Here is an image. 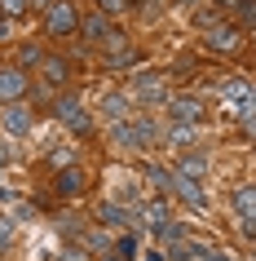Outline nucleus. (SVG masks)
<instances>
[{
  "instance_id": "nucleus-4",
  "label": "nucleus",
  "mask_w": 256,
  "mask_h": 261,
  "mask_svg": "<svg viewBox=\"0 0 256 261\" xmlns=\"http://www.w3.org/2000/svg\"><path fill=\"white\" fill-rule=\"evenodd\" d=\"M53 111H58V120L67 124L71 133H80V138L89 133V128H93V120H89V111H84L80 102H75V97H58V102H53Z\"/></svg>"
},
{
  "instance_id": "nucleus-23",
  "label": "nucleus",
  "mask_w": 256,
  "mask_h": 261,
  "mask_svg": "<svg viewBox=\"0 0 256 261\" xmlns=\"http://www.w3.org/2000/svg\"><path fill=\"white\" fill-rule=\"evenodd\" d=\"M133 248H137V234H124L120 239V257H133Z\"/></svg>"
},
{
  "instance_id": "nucleus-19",
  "label": "nucleus",
  "mask_w": 256,
  "mask_h": 261,
  "mask_svg": "<svg viewBox=\"0 0 256 261\" xmlns=\"http://www.w3.org/2000/svg\"><path fill=\"white\" fill-rule=\"evenodd\" d=\"M18 62H22V67H40V62H44L40 44H22V54H18Z\"/></svg>"
},
{
  "instance_id": "nucleus-8",
  "label": "nucleus",
  "mask_w": 256,
  "mask_h": 261,
  "mask_svg": "<svg viewBox=\"0 0 256 261\" xmlns=\"http://www.w3.org/2000/svg\"><path fill=\"white\" fill-rule=\"evenodd\" d=\"M221 93H225L230 102L239 107V115H252V111H256V89H252L247 80H230L225 89H221Z\"/></svg>"
},
{
  "instance_id": "nucleus-11",
  "label": "nucleus",
  "mask_w": 256,
  "mask_h": 261,
  "mask_svg": "<svg viewBox=\"0 0 256 261\" xmlns=\"http://www.w3.org/2000/svg\"><path fill=\"white\" fill-rule=\"evenodd\" d=\"M173 191L181 195L186 204H194V208L208 199V195H203V186H199V177H181V173H173Z\"/></svg>"
},
{
  "instance_id": "nucleus-3",
  "label": "nucleus",
  "mask_w": 256,
  "mask_h": 261,
  "mask_svg": "<svg viewBox=\"0 0 256 261\" xmlns=\"http://www.w3.org/2000/svg\"><path fill=\"white\" fill-rule=\"evenodd\" d=\"M0 124H5V138H27L31 128H36V111L22 107V102H9V107L0 111Z\"/></svg>"
},
{
  "instance_id": "nucleus-7",
  "label": "nucleus",
  "mask_w": 256,
  "mask_h": 261,
  "mask_svg": "<svg viewBox=\"0 0 256 261\" xmlns=\"http://www.w3.org/2000/svg\"><path fill=\"white\" fill-rule=\"evenodd\" d=\"M239 27H225V22H212L208 27V49H216V54H234L239 49Z\"/></svg>"
},
{
  "instance_id": "nucleus-5",
  "label": "nucleus",
  "mask_w": 256,
  "mask_h": 261,
  "mask_svg": "<svg viewBox=\"0 0 256 261\" xmlns=\"http://www.w3.org/2000/svg\"><path fill=\"white\" fill-rule=\"evenodd\" d=\"M168 120L194 128V124L203 120V102H199V97H173V102H168Z\"/></svg>"
},
{
  "instance_id": "nucleus-2",
  "label": "nucleus",
  "mask_w": 256,
  "mask_h": 261,
  "mask_svg": "<svg viewBox=\"0 0 256 261\" xmlns=\"http://www.w3.org/2000/svg\"><path fill=\"white\" fill-rule=\"evenodd\" d=\"M44 27H49V36H71V31H80V9L71 0H53L44 9Z\"/></svg>"
},
{
  "instance_id": "nucleus-10",
  "label": "nucleus",
  "mask_w": 256,
  "mask_h": 261,
  "mask_svg": "<svg viewBox=\"0 0 256 261\" xmlns=\"http://www.w3.org/2000/svg\"><path fill=\"white\" fill-rule=\"evenodd\" d=\"M234 208H239L243 226L256 230V186H239V191H234Z\"/></svg>"
},
{
  "instance_id": "nucleus-6",
  "label": "nucleus",
  "mask_w": 256,
  "mask_h": 261,
  "mask_svg": "<svg viewBox=\"0 0 256 261\" xmlns=\"http://www.w3.org/2000/svg\"><path fill=\"white\" fill-rule=\"evenodd\" d=\"M22 93H27V75H22V67H0V102L9 107V102H18Z\"/></svg>"
},
{
  "instance_id": "nucleus-12",
  "label": "nucleus",
  "mask_w": 256,
  "mask_h": 261,
  "mask_svg": "<svg viewBox=\"0 0 256 261\" xmlns=\"http://www.w3.org/2000/svg\"><path fill=\"white\" fill-rule=\"evenodd\" d=\"M102 115H106L110 124H124V120H128V97H124V93H106V97H102Z\"/></svg>"
},
{
  "instance_id": "nucleus-15",
  "label": "nucleus",
  "mask_w": 256,
  "mask_h": 261,
  "mask_svg": "<svg viewBox=\"0 0 256 261\" xmlns=\"http://www.w3.org/2000/svg\"><path fill=\"white\" fill-rule=\"evenodd\" d=\"M84 191V173L80 168H62L58 173V195H80Z\"/></svg>"
},
{
  "instance_id": "nucleus-21",
  "label": "nucleus",
  "mask_w": 256,
  "mask_h": 261,
  "mask_svg": "<svg viewBox=\"0 0 256 261\" xmlns=\"http://www.w3.org/2000/svg\"><path fill=\"white\" fill-rule=\"evenodd\" d=\"M9 239H14V217L0 213V244H9Z\"/></svg>"
},
{
  "instance_id": "nucleus-25",
  "label": "nucleus",
  "mask_w": 256,
  "mask_h": 261,
  "mask_svg": "<svg viewBox=\"0 0 256 261\" xmlns=\"http://www.w3.org/2000/svg\"><path fill=\"white\" fill-rule=\"evenodd\" d=\"M31 5H40V9H49V5H53V0H31Z\"/></svg>"
},
{
  "instance_id": "nucleus-16",
  "label": "nucleus",
  "mask_w": 256,
  "mask_h": 261,
  "mask_svg": "<svg viewBox=\"0 0 256 261\" xmlns=\"http://www.w3.org/2000/svg\"><path fill=\"white\" fill-rule=\"evenodd\" d=\"M177 173H181V177H203V173H208V160H203V155H186V160L177 164Z\"/></svg>"
},
{
  "instance_id": "nucleus-1",
  "label": "nucleus",
  "mask_w": 256,
  "mask_h": 261,
  "mask_svg": "<svg viewBox=\"0 0 256 261\" xmlns=\"http://www.w3.org/2000/svg\"><path fill=\"white\" fill-rule=\"evenodd\" d=\"M110 142L115 146H124V151H146L150 142H155V124L150 120H141V115H128L124 124H110Z\"/></svg>"
},
{
  "instance_id": "nucleus-14",
  "label": "nucleus",
  "mask_w": 256,
  "mask_h": 261,
  "mask_svg": "<svg viewBox=\"0 0 256 261\" xmlns=\"http://www.w3.org/2000/svg\"><path fill=\"white\" fill-rule=\"evenodd\" d=\"M80 31L89 36V40H110V36H115V31H110V22H106V14L84 18V22H80Z\"/></svg>"
},
{
  "instance_id": "nucleus-20",
  "label": "nucleus",
  "mask_w": 256,
  "mask_h": 261,
  "mask_svg": "<svg viewBox=\"0 0 256 261\" xmlns=\"http://www.w3.org/2000/svg\"><path fill=\"white\" fill-rule=\"evenodd\" d=\"M128 9V0H97V14H120Z\"/></svg>"
},
{
  "instance_id": "nucleus-9",
  "label": "nucleus",
  "mask_w": 256,
  "mask_h": 261,
  "mask_svg": "<svg viewBox=\"0 0 256 261\" xmlns=\"http://www.w3.org/2000/svg\"><path fill=\"white\" fill-rule=\"evenodd\" d=\"M133 97H141V102H159V97H163V80L155 75V71L133 75Z\"/></svg>"
},
{
  "instance_id": "nucleus-26",
  "label": "nucleus",
  "mask_w": 256,
  "mask_h": 261,
  "mask_svg": "<svg viewBox=\"0 0 256 261\" xmlns=\"http://www.w3.org/2000/svg\"><path fill=\"white\" fill-rule=\"evenodd\" d=\"M216 5H239V0H216Z\"/></svg>"
},
{
  "instance_id": "nucleus-18",
  "label": "nucleus",
  "mask_w": 256,
  "mask_h": 261,
  "mask_svg": "<svg viewBox=\"0 0 256 261\" xmlns=\"http://www.w3.org/2000/svg\"><path fill=\"white\" fill-rule=\"evenodd\" d=\"M146 177L159 186V191H173V173L168 168H159V164H146Z\"/></svg>"
},
{
  "instance_id": "nucleus-22",
  "label": "nucleus",
  "mask_w": 256,
  "mask_h": 261,
  "mask_svg": "<svg viewBox=\"0 0 256 261\" xmlns=\"http://www.w3.org/2000/svg\"><path fill=\"white\" fill-rule=\"evenodd\" d=\"M27 5H31V0H0V9H5V14H22Z\"/></svg>"
},
{
  "instance_id": "nucleus-13",
  "label": "nucleus",
  "mask_w": 256,
  "mask_h": 261,
  "mask_svg": "<svg viewBox=\"0 0 256 261\" xmlns=\"http://www.w3.org/2000/svg\"><path fill=\"white\" fill-rule=\"evenodd\" d=\"M40 67H44V80H49V84H67L71 80V62H67V58H44Z\"/></svg>"
},
{
  "instance_id": "nucleus-17",
  "label": "nucleus",
  "mask_w": 256,
  "mask_h": 261,
  "mask_svg": "<svg viewBox=\"0 0 256 261\" xmlns=\"http://www.w3.org/2000/svg\"><path fill=\"white\" fill-rule=\"evenodd\" d=\"M97 217L106 221V226H124V221H128V213H124L120 204H102V208H97Z\"/></svg>"
},
{
  "instance_id": "nucleus-24",
  "label": "nucleus",
  "mask_w": 256,
  "mask_h": 261,
  "mask_svg": "<svg viewBox=\"0 0 256 261\" xmlns=\"http://www.w3.org/2000/svg\"><path fill=\"white\" fill-rule=\"evenodd\" d=\"M9 160H14V142L0 138V164H9Z\"/></svg>"
},
{
  "instance_id": "nucleus-27",
  "label": "nucleus",
  "mask_w": 256,
  "mask_h": 261,
  "mask_svg": "<svg viewBox=\"0 0 256 261\" xmlns=\"http://www.w3.org/2000/svg\"><path fill=\"white\" fill-rule=\"evenodd\" d=\"M252 36H256V27H252Z\"/></svg>"
}]
</instances>
